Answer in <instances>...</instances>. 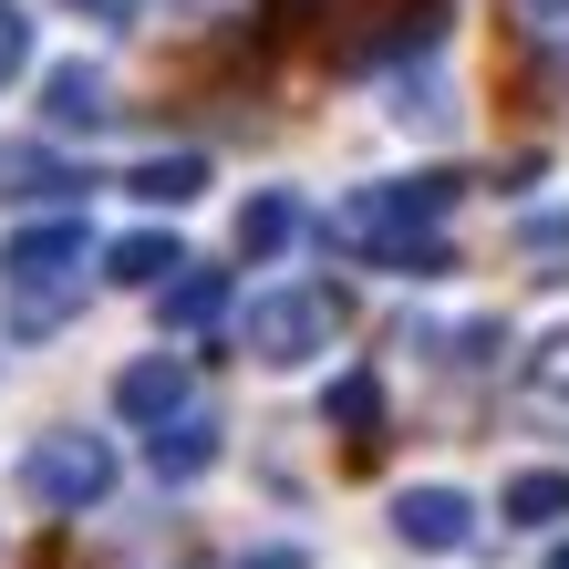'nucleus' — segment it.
Listing matches in <instances>:
<instances>
[{"label":"nucleus","mask_w":569,"mask_h":569,"mask_svg":"<svg viewBox=\"0 0 569 569\" xmlns=\"http://www.w3.org/2000/svg\"><path fill=\"white\" fill-rule=\"evenodd\" d=\"M456 208V177H405V187H362L331 208V249L342 259H373V270H405V280H435L456 270V249L435 239V218Z\"/></svg>","instance_id":"obj_1"},{"label":"nucleus","mask_w":569,"mask_h":569,"mask_svg":"<svg viewBox=\"0 0 569 569\" xmlns=\"http://www.w3.org/2000/svg\"><path fill=\"white\" fill-rule=\"evenodd\" d=\"M342 321H352V300L331 290V280H290V290H259L249 300L239 342L270 362V373H290V362H321L331 342H342Z\"/></svg>","instance_id":"obj_2"},{"label":"nucleus","mask_w":569,"mask_h":569,"mask_svg":"<svg viewBox=\"0 0 569 569\" xmlns=\"http://www.w3.org/2000/svg\"><path fill=\"white\" fill-rule=\"evenodd\" d=\"M21 487H31V508H52V518L104 508V497H114V446H104L93 425H52V435H31Z\"/></svg>","instance_id":"obj_3"},{"label":"nucleus","mask_w":569,"mask_h":569,"mask_svg":"<svg viewBox=\"0 0 569 569\" xmlns=\"http://www.w3.org/2000/svg\"><path fill=\"white\" fill-rule=\"evenodd\" d=\"M93 259V228L83 218H31L11 249H0V280H83Z\"/></svg>","instance_id":"obj_4"},{"label":"nucleus","mask_w":569,"mask_h":569,"mask_svg":"<svg viewBox=\"0 0 569 569\" xmlns=\"http://www.w3.org/2000/svg\"><path fill=\"white\" fill-rule=\"evenodd\" d=\"M393 539H405V549H466V539H477V497L405 487V497H393Z\"/></svg>","instance_id":"obj_5"},{"label":"nucleus","mask_w":569,"mask_h":569,"mask_svg":"<svg viewBox=\"0 0 569 569\" xmlns=\"http://www.w3.org/2000/svg\"><path fill=\"white\" fill-rule=\"evenodd\" d=\"M187 362L177 352H146V362H124V373H114V415L124 425H166V415H187Z\"/></svg>","instance_id":"obj_6"},{"label":"nucleus","mask_w":569,"mask_h":569,"mask_svg":"<svg viewBox=\"0 0 569 569\" xmlns=\"http://www.w3.org/2000/svg\"><path fill=\"white\" fill-rule=\"evenodd\" d=\"M104 114H114V93H104V73H93V62H52V73H42V124L93 136Z\"/></svg>","instance_id":"obj_7"},{"label":"nucleus","mask_w":569,"mask_h":569,"mask_svg":"<svg viewBox=\"0 0 569 569\" xmlns=\"http://www.w3.org/2000/svg\"><path fill=\"white\" fill-rule=\"evenodd\" d=\"M146 466H156L166 487L208 477V466H218V425H208V415H166V425H146Z\"/></svg>","instance_id":"obj_8"},{"label":"nucleus","mask_w":569,"mask_h":569,"mask_svg":"<svg viewBox=\"0 0 569 569\" xmlns=\"http://www.w3.org/2000/svg\"><path fill=\"white\" fill-rule=\"evenodd\" d=\"M177 270H187V249L166 239V228H136V239L104 249V280H114V290H166Z\"/></svg>","instance_id":"obj_9"},{"label":"nucleus","mask_w":569,"mask_h":569,"mask_svg":"<svg viewBox=\"0 0 569 569\" xmlns=\"http://www.w3.org/2000/svg\"><path fill=\"white\" fill-rule=\"evenodd\" d=\"M0 197H83V166H62L42 146H0Z\"/></svg>","instance_id":"obj_10"},{"label":"nucleus","mask_w":569,"mask_h":569,"mask_svg":"<svg viewBox=\"0 0 569 569\" xmlns=\"http://www.w3.org/2000/svg\"><path fill=\"white\" fill-rule=\"evenodd\" d=\"M228 321V270H177L166 280V331H218Z\"/></svg>","instance_id":"obj_11"},{"label":"nucleus","mask_w":569,"mask_h":569,"mask_svg":"<svg viewBox=\"0 0 569 569\" xmlns=\"http://www.w3.org/2000/svg\"><path fill=\"white\" fill-rule=\"evenodd\" d=\"M124 187H136L146 208H187V197L208 187V156H146V166H136Z\"/></svg>","instance_id":"obj_12"},{"label":"nucleus","mask_w":569,"mask_h":569,"mask_svg":"<svg viewBox=\"0 0 569 569\" xmlns=\"http://www.w3.org/2000/svg\"><path fill=\"white\" fill-rule=\"evenodd\" d=\"M321 425H342L352 446H362V435H383V383L373 373H342V383L321 393Z\"/></svg>","instance_id":"obj_13"},{"label":"nucleus","mask_w":569,"mask_h":569,"mask_svg":"<svg viewBox=\"0 0 569 569\" xmlns=\"http://www.w3.org/2000/svg\"><path fill=\"white\" fill-rule=\"evenodd\" d=\"M290 239H300V208H290L280 187L239 208V259H270V249H290Z\"/></svg>","instance_id":"obj_14"},{"label":"nucleus","mask_w":569,"mask_h":569,"mask_svg":"<svg viewBox=\"0 0 569 569\" xmlns=\"http://www.w3.org/2000/svg\"><path fill=\"white\" fill-rule=\"evenodd\" d=\"M508 518L518 528H569V477H549V466L508 477Z\"/></svg>","instance_id":"obj_15"},{"label":"nucleus","mask_w":569,"mask_h":569,"mask_svg":"<svg viewBox=\"0 0 569 569\" xmlns=\"http://www.w3.org/2000/svg\"><path fill=\"white\" fill-rule=\"evenodd\" d=\"M528 405H569V331H549L528 352Z\"/></svg>","instance_id":"obj_16"},{"label":"nucleus","mask_w":569,"mask_h":569,"mask_svg":"<svg viewBox=\"0 0 569 569\" xmlns=\"http://www.w3.org/2000/svg\"><path fill=\"white\" fill-rule=\"evenodd\" d=\"M518 249L539 259V270H569V208H539V218L518 228Z\"/></svg>","instance_id":"obj_17"},{"label":"nucleus","mask_w":569,"mask_h":569,"mask_svg":"<svg viewBox=\"0 0 569 569\" xmlns=\"http://www.w3.org/2000/svg\"><path fill=\"white\" fill-rule=\"evenodd\" d=\"M21 73H31V11L0 0V83H21Z\"/></svg>","instance_id":"obj_18"},{"label":"nucleus","mask_w":569,"mask_h":569,"mask_svg":"<svg viewBox=\"0 0 569 569\" xmlns=\"http://www.w3.org/2000/svg\"><path fill=\"white\" fill-rule=\"evenodd\" d=\"M62 11H83V21H136L146 0H62Z\"/></svg>","instance_id":"obj_19"},{"label":"nucleus","mask_w":569,"mask_h":569,"mask_svg":"<svg viewBox=\"0 0 569 569\" xmlns=\"http://www.w3.org/2000/svg\"><path fill=\"white\" fill-rule=\"evenodd\" d=\"M239 569H300V549H259V559H239Z\"/></svg>","instance_id":"obj_20"},{"label":"nucleus","mask_w":569,"mask_h":569,"mask_svg":"<svg viewBox=\"0 0 569 569\" xmlns=\"http://www.w3.org/2000/svg\"><path fill=\"white\" fill-rule=\"evenodd\" d=\"M528 11H539V21H559V11H569V0H528Z\"/></svg>","instance_id":"obj_21"},{"label":"nucleus","mask_w":569,"mask_h":569,"mask_svg":"<svg viewBox=\"0 0 569 569\" xmlns=\"http://www.w3.org/2000/svg\"><path fill=\"white\" fill-rule=\"evenodd\" d=\"M166 11H208V0H166Z\"/></svg>","instance_id":"obj_22"},{"label":"nucleus","mask_w":569,"mask_h":569,"mask_svg":"<svg viewBox=\"0 0 569 569\" xmlns=\"http://www.w3.org/2000/svg\"><path fill=\"white\" fill-rule=\"evenodd\" d=\"M559 569H569V549H559Z\"/></svg>","instance_id":"obj_23"},{"label":"nucleus","mask_w":569,"mask_h":569,"mask_svg":"<svg viewBox=\"0 0 569 569\" xmlns=\"http://www.w3.org/2000/svg\"><path fill=\"white\" fill-rule=\"evenodd\" d=\"M559 73H569V62H559Z\"/></svg>","instance_id":"obj_24"}]
</instances>
